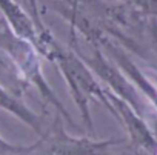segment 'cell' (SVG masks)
<instances>
[{
	"label": "cell",
	"mask_w": 157,
	"mask_h": 155,
	"mask_svg": "<svg viewBox=\"0 0 157 155\" xmlns=\"http://www.w3.org/2000/svg\"><path fill=\"white\" fill-rule=\"evenodd\" d=\"M93 45L99 46L123 72L128 79L132 82V85L152 103V106L157 109V85L152 83L148 77L143 74V71L132 61V58L125 52V49L122 48V45L114 40L111 35H108L106 32L100 34Z\"/></svg>",
	"instance_id": "obj_6"
},
{
	"label": "cell",
	"mask_w": 157,
	"mask_h": 155,
	"mask_svg": "<svg viewBox=\"0 0 157 155\" xmlns=\"http://www.w3.org/2000/svg\"><path fill=\"white\" fill-rule=\"evenodd\" d=\"M0 109L13 114L16 118H19L26 126H29L37 135H42L48 127L46 121L25 105V101L22 100V95L16 94L2 82H0Z\"/></svg>",
	"instance_id": "obj_8"
},
{
	"label": "cell",
	"mask_w": 157,
	"mask_h": 155,
	"mask_svg": "<svg viewBox=\"0 0 157 155\" xmlns=\"http://www.w3.org/2000/svg\"><path fill=\"white\" fill-rule=\"evenodd\" d=\"M69 48L77 52L90 69L94 72V75L108 88L111 92L123 98L126 103H129L136 112L143 115V103L140 100V95L137 92V88L132 85V82L125 75V72L96 45L83 40L80 35L71 31V42Z\"/></svg>",
	"instance_id": "obj_3"
},
{
	"label": "cell",
	"mask_w": 157,
	"mask_h": 155,
	"mask_svg": "<svg viewBox=\"0 0 157 155\" xmlns=\"http://www.w3.org/2000/svg\"><path fill=\"white\" fill-rule=\"evenodd\" d=\"M120 2L129 5L143 16L157 19V0H120Z\"/></svg>",
	"instance_id": "obj_11"
},
{
	"label": "cell",
	"mask_w": 157,
	"mask_h": 155,
	"mask_svg": "<svg viewBox=\"0 0 157 155\" xmlns=\"http://www.w3.org/2000/svg\"><path fill=\"white\" fill-rule=\"evenodd\" d=\"M105 97H106L105 108L125 127L131 140V144L137 150H145L148 153H157V138L151 132L143 117L139 112H136V109L129 103H126L123 98L111 92L108 88H105Z\"/></svg>",
	"instance_id": "obj_5"
},
{
	"label": "cell",
	"mask_w": 157,
	"mask_h": 155,
	"mask_svg": "<svg viewBox=\"0 0 157 155\" xmlns=\"http://www.w3.org/2000/svg\"><path fill=\"white\" fill-rule=\"evenodd\" d=\"M0 52H3L10 58L20 80L25 85H33L39 91L42 100L51 105L59 112L60 117H63L69 124L74 126V120L71 118L69 112L66 111V108L63 106V103L60 101V98L56 95L51 85L45 79L42 71L40 52L29 42L22 40L16 34H13V31L8 28L6 23L0 26Z\"/></svg>",
	"instance_id": "obj_2"
},
{
	"label": "cell",
	"mask_w": 157,
	"mask_h": 155,
	"mask_svg": "<svg viewBox=\"0 0 157 155\" xmlns=\"http://www.w3.org/2000/svg\"><path fill=\"white\" fill-rule=\"evenodd\" d=\"M0 82H2L3 85H6L10 89H13L19 95H22L25 88H26L25 83L20 80L17 71L11 65L10 58L3 52H0Z\"/></svg>",
	"instance_id": "obj_9"
},
{
	"label": "cell",
	"mask_w": 157,
	"mask_h": 155,
	"mask_svg": "<svg viewBox=\"0 0 157 155\" xmlns=\"http://www.w3.org/2000/svg\"><path fill=\"white\" fill-rule=\"evenodd\" d=\"M34 152V143L31 144H16L5 140L0 135V155H28Z\"/></svg>",
	"instance_id": "obj_10"
},
{
	"label": "cell",
	"mask_w": 157,
	"mask_h": 155,
	"mask_svg": "<svg viewBox=\"0 0 157 155\" xmlns=\"http://www.w3.org/2000/svg\"><path fill=\"white\" fill-rule=\"evenodd\" d=\"M0 13L13 34L29 42L36 48L39 40V28L33 16L19 3V0H0Z\"/></svg>",
	"instance_id": "obj_7"
},
{
	"label": "cell",
	"mask_w": 157,
	"mask_h": 155,
	"mask_svg": "<svg viewBox=\"0 0 157 155\" xmlns=\"http://www.w3.org/2000/svg\"><path fill=\"white\" fill-rule=\"evenodd\" d=\"M36 49L40 52L42 57L54 63L57 69L62 72L68 85L69 94L82 117L85 131L88 132L90 137H94L96 131L90 111V103L91 100H97L100 105L103 106L106 105L105 86L99 82L94 72L90 69V66L77 55L74 49L65 48L57 42V39L52 35L48 26L39 31V40Z\"/></svg>",
	"instance_id": "obj_1"
},
{
	"label": "cell",
	"mask_w": 157,
	"mask_h": 155,
	"mask_svg": "<svg viewBox=\"0 0 157 155\" xmlns=\"http://www.w3.org/2000/svg\"><path fill=\"white\" fill-rule=\"evenodd\" d=\"M60 115L56 118L54 124L48 126L46 131L39 135L34 143L33 153L43 155H96L108 153L116 144H122V140H94L93 137H74L66 134L65 127L59 123Z\"/></svg>",
	"instance_id": "obj_4"
},
{
	"label": "cell",
	"mask_w": 157,
	"mask_h": 155,
	"mask_svg": "<svg viewBox=\"0 0 157 155\" xmlns=\"http://www.w3.org/2000/svg\"><path fill=\"white\" fill-rule=\"evenodd\" d=\"M26 3H28V6H29V11H28V13L33 16V19H34V22H36L39 31H42L43 28H46V25H45V22H43V19H42V14H40V11H39L37 0H26Z\"/></svg>",
	"instance_id": "obj_12"
}]
</instances>
